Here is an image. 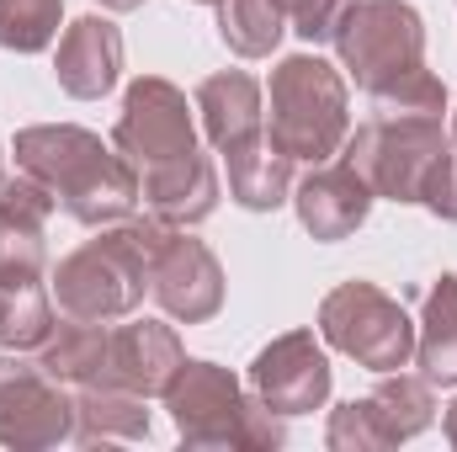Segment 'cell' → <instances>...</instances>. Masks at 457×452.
Returning <instances> with one entry per match:
<instances>
[{
	"label": "cell",
	"mask_w": 457,
	"mask_h": 452,
	"mask_svg": "<svg viewBox=\"0 0 457 452\" xmlns=\"http://www.w3.org/2000/svg\"><path fill=\"white\" fill-rule=\"evenodd\" d=\"M16 171L43 181L54 203L86 229H107L133 219L138 208V171L112 149V138L80 122H32L11 144Z\"/></svg>",
	"instance_id": "1"
},
{
	"label": "cell",
	"mask_w": 457,
	"mask_h": 452,
	"mask_svg": "<svg viewBox=\"0 0 457 452\" xmlns=\"http://www.w3.org/2000/svg\"><path fill=\"white\" fill-rule=\"evenodd\" d=\"M165 229L170 224H160L154 213L122 219V224H107L96 239L75 245L70 255H59V266L48 272L54 309L70 320H102V325L138 314L149 293V261Z\"/></svg>",
	"instance_id": "2"
},
{
	"label": "cell",
	"mask_w": 457,
	"mask_h": 452,
	"mask_svg": "<svg viewBox=\"0 0 457 452\" xmlns=\"http://www.w3.org/2000/svg\"><path fill=\"white\" fill-rule=\"evenodd\" d=\"M165 410L181 431L187 448H219V452H277L287 442L282 415L266 410L224 362L187 356L176 378L165 383Z\"/></svg>",
	"instance_id": "3"
},
{
	"label": "cell",
	"mask_w": 457,
	"mask_h": 452,
	"mask_svg": "<svg viewBox=\"0 0 457 452\" xmlns=\"http://www.w3.org/2000/svg\"><path fill=\"white\" fill-rule=\"evenodd\" d=\"M266 102H271L266 138L293 165H325L341 155L345 133H351V86H345L341 64L320 54H287L271 70Z\"/></svg>",
	"instance_id": "4"
},
{
	"label": "cell",
	"mask_w": 457,
	"mask_h": 452,
	"mask_svg": "<svg viewBox=\"0 0 457 452\" xmlns=\"http://www.w3.org/2000/svg\"><path fill=\"white\" fill-rule=\"evenodd\" d=\"M447 155V117H383L356 122L341 160L388 203H420L431 165Z\"/></svg>",
	"instance_id": "5"
},
{
	"label": "cell",
	"mask_w": 457,
	"mask_h": 452,
	"mask_svg": "<svg viewBox=\"0 0 457 452\" xmlns=\"http://www.w3.org/2000/svg\"><path fill=\"white\" fill-rule=\"evenodd\" d=\"M320 340L367 372H399L415 362V320L378 282L351 277L320 298Z\"/></svg>",
	"instance_id": "6"
},
{
	"label": "cell",
	"mask_w": 457,
	"mask_h": 452,
	"mask_svg": "<svg viewBox=\"0 0 457 452\" xmlns=\"http://www.w3.org/2000/svg\"><path fill=\"white\" fill-rule=\"evenodd\" d=\"M330 43L345 80H356V91L367 96L426 64V21L410 0H356Z\"/></svg>",
	"instance_id": "7"
},
{
	"label": "cell",
	"mask_w": 457,
	"mask_h": 452,
	"mask_svg": "<svg viewBox=\"0 0 457 452\" xmlns=\"http://www.w3.org/2000/svg\"><path fill=\"white\" fill-rule=\"evenodd\" d=\"M112 149L138 176L181 165V160H192L203 149L197 144V107L165 75H138L128 86V96H122V113H117V128H112Z\"/></svg>",
	"instance_id": "8"
},
{
	"label": "cell",
	"mask_w": 457,
	"mask_h": 452,
	"mask_svg": "<svg viewBox=\"0 0 457 452\" xmlns=\"http://www.w3.org/2000/svg\"><path fill=\"white\" fill-rule=\"evenodd\" d=\"M75 442V389L27 351H0V448L48 452Z\"/></svg>",
	"instance_id": "9"
},
{
	"label": "cell",
	"mask_w": 457,
	"mask_h": 452,
	"mask_svg": "<svg viewBox=\"0 0 457 452\" xmlns=\"http://www.w3.org/2000/svg\"><path fill=\"white\" fill-rule=\"evenodd\" d=\"M330 389H336V367L314 331H287V336L266 340L250 362V394L266 410H277L282 421L325 410Z\"/></svg>",
	"instance_id": "10"
},
{
	"label": "cell",
	"mask_w": 457,
	"mask_h": 452,
	"mask_svg": "<svg viewBox=\"0 0 457 452\" xmlns=\"http://www.w3.org/2000/svg\"><path fill=\"white\" fill-rule=\"evenodd\" d=\"M149 293L176 325H208L224 309V266L192 229H165L149 261Z\"/></svg>",
	"instance_id": "11"
},
{
	"label": "cell",
	"mask_w": 457,
	"mask_h": 452,
	"mask_svg": "<svg viewBox=\"0 0 457 452\" xmlns=\"http://www.w3.org/2000/svg\"><path fill=\"white\" fill-rule=\"evenodd\" d=\"M54 192L32 176H5L0 181V288L21 282H48V219H54Z\"/></svg>",
	"instance_id": "12"
},
{
	"label": "cell",
	"mask_w": 457,
	"mask_h": 452,
	"mask_svg": "<svg viewBox=\"0 0 457 452\" xmlns=\"http://www.w3.org/2000/svg\"><path fill=\"white\" fill-rule=\"evenodd\" d=\"M181 362H187V346L165 320H133L128 314L122 325H112V346H107V383L112 389L160 399Z\"/></svg>",
	"instance_id": "13"
},
{
	"label": "cell",
	"mask_w": 457,
	"mask_h": 452,
	"mask_svg": "<svg viewBox=\"0 0 457 452\" xmlns=\"http://www.w3.org/2000/svg\"><path fill=\"white\" fill-rule=\"evenodd\" d=\"M372 203H378V192L345 165V160H325V165H314L303 181H293V208H298V224L309 229L314 239H325V245H336V239H351L356 229L367 224V213H372Z\"/></svg>",
	"instance_id": "14"
},
{
	"label": "cell",
	"mask_w": 457,
	"mask_h": 452,
	"mask_svg": "<svg viewBox=\"0 0 457 452\" xmlns=\"http://www.w3.org/2000/svg\"><path fill=\"white\" fill-rule=\"evenodd\" d=\"M59 91L75 102H102L122 75V32L107 16H80L64 27L59 54H54Z\"/></svg>",
	"instance_id": "15"
},
{
	"label": "cell",
	"mask_w": 457,
	"mask_h": 452,
	"mask_svg": "<svg viewBox=\"0 0 457 452\" xmlns=\"http://www.w3.org/2000/svg\"><path fill=\"white\" fill-rule=\"evenodd\" d=\"M192 107H197L203 138L213 144V155H228V149H239V144H250V138L266 133V91H261V80L245 75V70H219V75H208V80L197 86Z\"/></svg>",
	"instance_id": "16"
},
{
	"label": "cell",
	"mask_w": 457,
	"mask_h": 452,
	"mask_svg": "<svg viewBox=\"0 0 457 452\" xmlns=\"http://www.w3.org/2000/svg\"><path fill=\"white\" fill-rule=\"evenodd\" d=\"M219 197H224V181H219L213 155H203V149L181 165L138 176V203L170 229H197L203 219H213Z\"/></svg>",
	"instance_id": "17"
},
{
	"label": "cell",
	"mask_w": 457,
	"mask_h": 452,
	"mask_svg": "<svg viewBox=\"0 0 457 452\" xmlns=\"http://www.w3.org/2000/svg\"><path fill=\"white\" fill-rule=\"evenodd\" d=\"M224 171H228V197L245 213H277L282 203H293V160L266 133L239 144V149H228Z\"/></svg>",
	"instance_id": "18"
},
{
	"label": "cell",
	"mask_w": 457,
	"mask_h": 452,
	"mask_svg": "<svg viewBox=\"0 0 457 452\" xmlns=\"http://www.w3.org/2000/svg\"><path fill=\"white\" fill-rule=\"evenodd\" d=\"M107 346H112V325L59 314L54 336L37 346V362H43V372H54L59 383L86 389V383H107Z\"/></svg>",
	"instance_id": "19"
},
{
	"label": "cell",
	"mask_w": 457,
	"mask_h": 452,
	"mask_svg": "<svg viewBox=\"0 0 457 452\" xmlns=\"http://www.w3.org/2000/svg\"><path fill=\"white\" fill-rule=\"evenodd\" d=\"M415 367L431 389H457V272L436 277L415 325Z\"/></svg>",
	"instance_id": "20"
},
{
	"label": "cell",
	"mask_w": 457,
	"mask_h": 452,
	"mask_svg": "<svg viewBox=\"0 0 457 452\" xmlns=\"http://www.w3.org/2000/svg\"><path fill=\"white\" fill-rule=\"evenodd\" d=\"M144 437H149L144 394H128L112 383L75 389V442H144Z\"/></svg>",
	"instance_id": "21"
},
{
	"label": "cell",
	"mask_w": 457,
	"mask_h": 452,
	"mask_svg": "<svg viewBox=\"0 0 457 452\" xmlns=\"http://www.w3.org/2000/svg\"><path fill=\"white\" fill-rule=\"evenodd\" d=\"M287 32L282 0H219V38L239 59H271Z\"/></svg>",
	"instance_id": "22"
},
{
	"label": "cell",
	"mask_w": 457,
	"mask_h": 452,
	"mask_svg": "<svg viewBox=\"0 0 457 452\" xmlns=\"http://www.w3.org/2000/svg\"><path fill=\"white\" fill-rule=\"evenodd\" d=\"M59 309L48 282H21V288H0V351H37L54 336Z\"/></svg>",
	"instance_id": "23"
},
{
	"label": "cell",
	"mask_w": 457,
	"mask_h": 452,
	"mask_svg": "<svg viewBox=\"0 0 457 452\" xmlns=\"http://www.w3.org/2000/svg\"><path fill=\"white\" fill-rule=\"evenodd\" d=\"M378 378H383V383L372 389V405H378L388 437H394V442H410V437L431 431V421H436L431 383L415 378V372H404V367H399V372H378Z\"/></svg>",
	"instance_id": "24"
},
{
	"label": "cell",
	"mask_w": 457,
	"mask_h": 452,
	"mask_svg": "<svg viewBox=\"0 0 457 452\" xmlns=\"http://www.w3.org/2000/svg\"><path fill=\"white\" fill-rule=\"evenodd\" d=\"M64 0H0V48L11 54H43L59 38Z\"/></svg>",
	"instance_id": "25"
},
{
	"label": "cell",
	"mask_w": 457,
	"mask_h": 452,
	"mask_svg": "<svg viewBox=\"0 0 457 452\" xmlns=\"http://www.w3.org/2000/svg\"><path fill=\"white\" fill-rule=\"evenodd\" d=\"M372 113H383V117H447L453 113V96H447V86L420 64V70L388 80L383 91H372Z\"/></svg>",
	"instance_id": "26"
},
{
	"label": "cell",
	"mask_w": 457,
	"mask_h": 452,
	"mask_svg": "<svg viewBox=\"0 0 457 452\" xmlns=\"http://www.w3.org/2000/svg\"><path fill=\"white\" fill-rule=\"evenodd\" d=\"M325 448L330 452H388V448H399V442L388 437V426H383V415H378V405L367 394V399H345V405L330 410Z\"/></svg>",
	"instance_id": "27"
},
{
	"label": "cell",
	"mask_w": 457,
	"mask_h": 452,
	"mask_svg": "<svg viewBox=\"0 0 457 452\" xmlns=\"http://www.w3.org/2000/svg\"><path fill=\"white\" fill-rule=\"evenodd\" d=\"M351 5H356V0H282L287 27H293L298 38H309V43H330Z\"/></svg>",
	"instance_id": "28"
},
{
	"label": "cell",
	"mask_w": 457,
	"mask_h": 452,
	"mask_svg": "<svg viewBox=\"0 0 457 452\" xmlns=\"http://www.w3.org/2000/svg\"><path fill=\"white\" fill-rule=\"evenodd\" d=\"M442 437L453 442V452H457V399L447 405V415H442Z\"/></svg>",
	"instance_id": "29"
},
{
	"label": "cell",
	"mask_w": 457,
	"mask_h": 452,
	"mask_svg": "<svg viewBox=\"0 0 457 452\" xmlns=\"http://www.w3.org/2000/svg\"><path fill=\"white\" fill-rule=\"evenodd\" d=\"M447 160H453V171H457V107L447 113Z\"/></svg>",
	"instance_id": "30"
},
{
	"label": "cell",
	"mask_w": 457,
	"mask_h": 452,
	"mask_svg": "<svg viewBox=\"0 0 457 452\" xmlns=\"http://www.w3.org/2000/svg\"><path fill=\"white\" fill-rule=\"evenodd\" d=\"M107 11H138V5H149V0H102Z\"/></svg>",
	"instance_id": "31"
},
{
	"label": "cell",
	"mask_w": 457,
	"mask_h": 452,
	"mask_svg": "<svg viewBox=\"0 0 457 452\" xmlns=\"http://www.w3.org/2000/svg\"><path fill=\"white\" fill-rule=\"evenodd\" d=\"M0 181H5V144H0Z\"/></svg>",
	"instance_id": "32"
},
{
	"label": "cell",
	"mask_w": 457,
	"mask_h": 452,
	"mask_svg": "<svg viewBox=\"0 0 457 452\" xmlns=\"http://www.w3.org/2000/svg\"><path fill=\"white\" fill-rule=\"evenodd\" d=\"M192 5H219V0H192Z\"/></svg>",
	"instance_id": "33"
}]
</instances>
